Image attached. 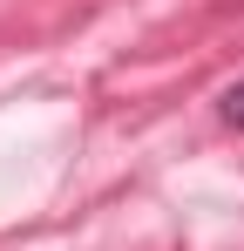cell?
Instances as JSON below:
<instances>
[{"instance_id": "6da1fadb", "label": "cell", "mask_w": 244, "mask_h": 251, "mask_svg": "<svg viewBox=\"0 0 244 251\" xmlns=\"http://www.w3.org/2000/svg\"><path fill=\"white\" fill-rule=\"evenodd\" d=\"M224 123L244 129V82H238V88H224Z\"/></svg>"}]
</instances>
